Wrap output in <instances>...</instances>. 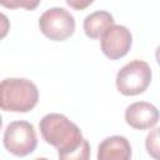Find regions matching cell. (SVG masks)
I'll return each mask as SVG.
<instances>
[{"instance_id": "6da1fadb", "label": "cell", "mask_w": 160, "mask_h": 160, "mask_svg": "<svg viewBox=\"0 0 160 160\" xmlns=\"http://www.w3.org/2000/svg\"><path fill=\"white\" fill-rule=\"evenodd\" d=\"M39 129L45 142L58 149V155L64 160H86L90 156V145L84 139L81 130L65 115L51 112L45 115Z\"/></svg>"}, {"instance_id": "7a4b0ae2", "label": "cell", "mask_w": 160, "mask_h": 160, "mask_svg": "<svg viewBox=\"0 0 160 160\" xmlns=\"http://www.w3.org/2000/svg\"><path fill=\"white\" fill-rule=\"evenodd\" d=\"M39 100L36 85L22 78L4 79L0 84V106L5 111L28 112Z\"/></svg>"}, {"instance_id": "3957f363", "label": "cell", "mask_w": 160, "mask_h": 160, "mask_svg": "<svg viewBox=\"0 0 160 160\" xmlns=\"http://www.w3.org/2000/svg\"><path fill=\"white\" fill-rule=\"evenodd\" d=\"M151 82V69L146 61L132 60L124 65L116 75V88L125 96L142 94Z\"/></svg>"}, {"instance_id": "277c9868", "label": "cell", "mask_w": 160, "mask_h": 160, "mask_svg": "<svg viewBox=\"0 0 160 160\" xmlns=\"http://www.w3.org/2000/svg\"><path fill=\"white\" fill-rule=\"evenodd\" d=\"M5 149L15 156H26L31 154L38 145V136L34 125L28 121L10 122L2 136Z\"/></svg>"}, {"instance_id": "5b68a950", "label": "cell", "mask_w": 160, "mask_h": 160, "mask_svg": "<svg viewBox=\"0 0 160 160\" xmlns=\"http://www.w3.org/2000/svg\"><path fill=\"white\" fill-rule=\"evenodd\" d=\"M39 28L48 39L52 41H64L74 34L75 19L62 8H51L41 14Z\"/></svg>"}, {"instance_id": "8992f818", "label": "cell", "mask_w": 160, "mask_h": 160, "mask_svg": "<svg viewBox=\"0 0 160 160\" xmlns=\"http://www.w3.org/2000/svg\"><path fill=\"white\" fill-rule=\"evenodd\" d=\"M101 40V50L105 56L110 60H118L125 56L132 42V38L130 30L124 25L112 24L109 26L100 38Z\"/></svg>"}, {"instance_id": "52a82bcc", "label": "cell", "mask_w": 160, "mask_h": 160, "mask_svg": "<svg viewBox=\"0 0 160 160\" xmlns=\"http://www.w3.org/2000/svg\"><path fill=\"white\" fill-rule=\"evenodd\" d=\"M160 119V111L150 102L136 101L125 110V121L134 129L145 130L156 125Z\"/></svg>"}, {"instance_id": "ba28073f", "label": "cell", "mask_w": 160, "mask_h": 160, "mask_svg": "<svg viewBox=\"0 0 160 160\" xmlns=\"http://www.w3.org/2000/svg\"><path fill=\"white\" fill-rule=\"evenodd\" d=\"M131 158V145L129 140L120 135L104 139L98 149L99 160H129Z\"/></svg>"}, {"instance_id": "9c48e42d", "label": "cell", "mask_w": 160, "mask_h": 160, "mask_svg": "<svg viewBox=\"0 0 160 160\" xmlns=\"http://www.w3.org/2000/svg\"><path fill=\"white\" fill-rule=\"evenodd\" d=\"M114 24V18L110 12L99 10L88 15L84 20L85 35L90 39H100L104 31Z\"/></svg>"}, {"instance_id": "30bf717a", "label": "cell", "mask_w": 160, "mask_h": 160, "mask_svg": "<svg viewBox=\"0 0 160 160\" xmlns=\"http://www.w3.org/2000/svg\"><path fill=\"white\" fill-rule=\"evenodd\" d=\"M145 148L148 154L156 159L160 160V128H156L151 130L145 139Z\"/></svg>"}, {"instance_id": "8fae6325", "label": "cell", "mask_w": 160, "mask_h": 160, "mask_svg": "<svg viewBox=\"0 0 160 160\" xmlns=\"http://www.w3.org/2000/svg\"><path fill=\"white\" fill-rule=\"evenodd\" d=\"M0 2L8 9L22 8L25 10H34L40 4V0H0Z\"/></svg>"}, {"instance_id": "7c38bea8", "label": "cell", "mask_w": 160, "mask_h": 160, "mask_svg": "<svg viewBox=\"0 0 160 160\" xmlns=\"http://www.w3.org/2000/svg\"><path fill=\"white\" fill-rule=\"evenodd\" d=\"M66 4L75 10H84L92 4L94 0H65Z\"/></svg>"}, {"instance_id": "4fadbf2b", "label": "cell", "mask_w": 160, "mask_h": 160, "mask_svg": "<svg viewBox=\"0 0 160 160\" xmlns=\"http://www.w3.org/2000/svg\"><path fill=\"white\" fill-rule=\"evenodd\" d=\"M155 58H156V62L160 65V46H158V49L155 51Z\"/></svg>"}]
</instances>
